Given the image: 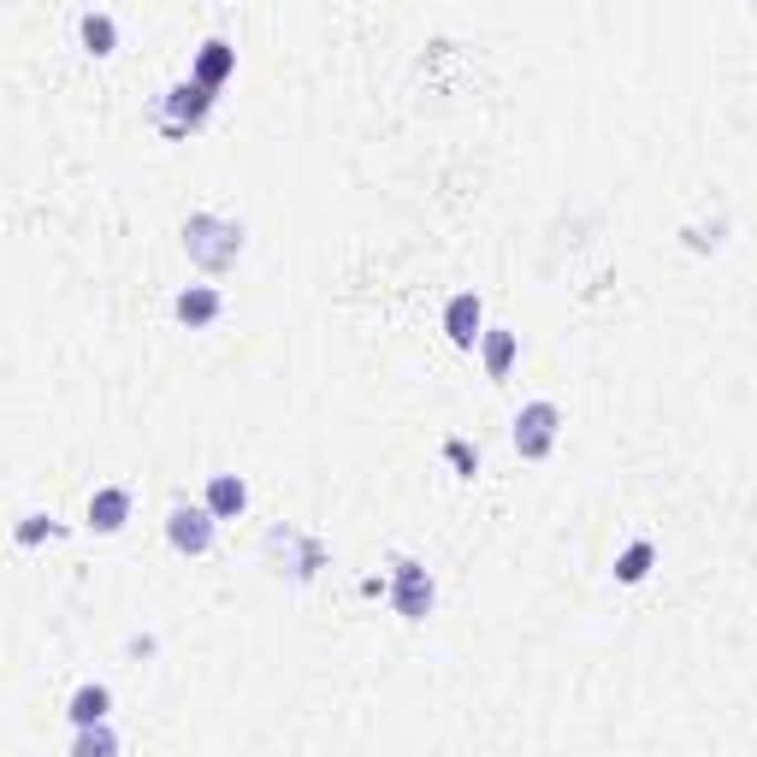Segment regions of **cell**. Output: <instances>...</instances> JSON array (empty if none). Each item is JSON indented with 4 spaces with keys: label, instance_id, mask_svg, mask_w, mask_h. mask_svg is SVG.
Segmentation results:
<instances>
[{
    "label": "cell",
    "instance_id": "cell-6",
    "mask_svg": "<svg viewBox=\"0 0 757 757\" xmlns=\"http://www.w3.org/2000/svg\"><path fill=\"white\" fill-rule=\"evenodd\" d=\"M444 332H450L456 350H474V343H479V297H474V290L450 297V308H444Z\"/></svg>",
    "mask_w": 757,
    "mask_h": 757
},
{
    "label": "cell",
    "instance_id": "cell-9",
    "mask_svg": "<svg viewBox=\"0 0 757 757\" xmlns=\"http://www.w3.org/2000/svg\"><path fill=\"white\" fill-rule=\"evenodd\" d=\"M249 509V486L237 474H214L208 486V515H243Z\"/></svg>",
    "mask_w": 757,
    "mask_h": 757
},
{
    "label": "cell",
    "instance_id": "cell-1",
    "mask_svg": "<svg viewBox=\"0 0 757 757\" xmlns=\"http://www.w3.org/2000/svg\"><path fill=\"white\" fill-rule=\"evenodd\" d=\"M184 255L208 272H231L237 255H243V226H237V219H219V214H196L184 226Z\"/></svg>",
    "mask_w": 757,
    "mask_h": 757
},
{
    "label": "cell",
    "instance_id": "cell-2",
    "mask_svg": "<svg viewBox=\"0 0 757 757\" xmlns=\"http://www.w3.org/2000/svg\"><path fill=\"white\" fill-rule=\"evenodd\" d=\"M557 426H562L557 403H527L521 415H515V450H521L527 462L550 456V444H557Z\"/></svg>",
    "mask_w": 757,
    "mask_h": 757
},
{
    "label": "cell",
    "instance_id": "cell-10",
    "mask_svg": "<svg viewBox=\"0 0 757 757\" xmlns=\"http://www.w3.org/2000/svg\"><path fill=\"white\" fill-rule=\"evenodd\" d=\"M172 314H178L184 325H214L219 320V290H184V297L178 302H172Z\"/></svg>",
    "mask_w": 757,
    "mask_h": 757
},
{
    "label": "cell",
    "instance_id": "cell-16",
    "mask_svg": "<svg viewBox=\"0 0 757 757\" xmlns=\"http://www.w3.org/2000/svg\"><path fill=\"white\" fill-rule=\"evenodd\" d=\"M77 751H83V757H95V751H113V734H107V728H95V722H90V728L77 734Z\"/></svg>",
    "mask_w": 757,
    "mask_h": 757
},
{
    "label": "cell",
    "instance_id": "cell-17",
    "mask_svg": "<svg viewBox=\"0 0 757 757\" xmlns=\"http://www.w3.org/2000/svg\"><path fill=\"white\" fill-rule=\"evenodd\" d=\"M42 532H54V521H42V515H30V521L19 527V539H24V545H37Z\"/></svg>",
    "mask_w": 757,
    "mask_h": 757
},
{
    "label": "cell",
    "instance_id": "cell-4",
    "mask_svg": "<svg viewBox=\"0 0 757 757\" xmlns=\"http://www.w3.org/2000/svg\"><path fill=\"white\" fill-rule=\"evenodd\" d=\"M166 539H172V550H184V557H201V550L214 545V515L208 509H172Z\"/></svg>",
    "mask_w": 757,
    "mask_h": 757
},
{
    "label": "cell",
    "instance_id": "cell-7",
    "mask_svg": "<svg viewBox=\"0 0 757 757\" xmlns=\"http://www.w3.org/2000/svg\"><path fill=\"white\" fill-rule=\"evenodd\" d=\"M267 550H290V562H297L290 574H297V580H308V574L325 562V550H320L314 539H297L290 527H272V532H267Z\"/></svg>",
    "mask_w": 757,
    "mask_h": 757
},
{
    "label": "cell",
    "instance_id": "cell-14",
    "mask_svg": "<svg viewBox=\"0 0 757 757\" xmlns=\"http://www.w3.org/2000/svg\"><path fill=\"white\" fill-rule=\"evenodd\" d=\"M479 338H486V373L504 378L509 361H515V332H479Z\"/></svg>",
    "mask_w": 757,
    "mask_h": 757
},
{
    "label": "cell",
    "instance_id": "cell-18",
    "mask_svg": "<svg viewBox=\"0 0 757 757\" xmlns=\"http://www.w3.org/2000/svg\"><path fill=\"white\" fill-rule=\"evenodd\" d=\"M450 462H456L462 474H474V456H468V444H450Z\"/></svg>",
    "mask_w": 757,
    "mask_h": 757
},
{
    "label": "cell",
    "instance_id": "cell-8",
    "mask_svg": "<svg viewBox=\"0 0 757 757\" xmlns=\"http://www.w3.org/2000/svg\"><path fill=\"white\" fill-rule=\"evenodd\" d=\"M125 515H131V491L125 486H107V491L90 497V527L95 532H118V527H125Z\"/></svg>",
    "mask_w": 757,
    "mask_h": 757
},
{
    "label": "cell",
    "instance_id": "cell-12",
    "mask_svg": "<svg viewBox=\"0 0 757 757\" xmlns=\"http://www.w3.org/2000/svg\"><path fill=\"white\" fill-rule=\"evenodd\" d=\"M107 686H77V698H72V722H77V728H90V722H101V716H107Z\"/></svg>",
    "mask_w": 757,
    "mask_h": 757
},
{
    "label": "cell",
    "instance_id": "cell-13",
    "mask_svg": "<svg viewBox=\"0 0 757 757\" xmlns=\"http://www.w3.org/2000/svg\"><path fill=\"white\" fill-rule=\"evenodd\" d=\"M113 42H118V30L107 12H83V48L90 54H113Z\"/></svg>",
    "mask_w": 757,
    "mask_h": 757
},
{
    "label": "cell",
    "instance_id": "cell-3",
    "mask_svg": "<svg viewBox=\"0 0 757 757\" xmlns=\"http://www.w3.org/2000/svg\"><path fill=\"white\" fill-rule=\"evenodd\" d=\"M391 604H397L403 622H421L433 610V574L421 562H397V580H391Z\"/></svg>",
    "mask_w": 757,
    "mask_h": 757
},
{
    "label": "cell",
    "instance_id": "cell-11",
    "mask_svg": "<svg viewBox=\"0 0 757 757\" xmlns=\"http://www.w3.org/2000/svg\"><path fill=\"white\" fill-rule=\"evenodd\" d=\"M231 65H237V48H231V42H208V48H201V60H196V83H208V90H219Z\"/></svg>",
    "mask_w": 757,
    "mask_h": 757
},
{
    "label": "cell",
    "instance_id": "cell-5",
    "mask_svg": "<svg viewBox=\"0 0 757 757\" xmlns=\"http://www.w3.org/2000/svg\"><path fill=\"white\" fill-rule=\"evenodd\" d=\"M208 101H214V90L208 83H178V90H172V101H166V131H196L201 118H208Z\"/></svg>",
    "mask_w": 757,
    "mask_h": 757
},
{
    "label": "cell",
    "instance_id": "cell-15",
    "mask_svg": "<svg viewBox=\"0 0 757 757\" xmlns=\"http://www.w3.org/2000/svg\"><path fill=\"white\" fill-rule=\"evenodd\" d=\"M645 574H651V545H633L628 557L615 562V580H628V587H633V580H645Z\"/></svg>",
    "mask_w": 757,
    "mask_h": 757
}]
</instances>
